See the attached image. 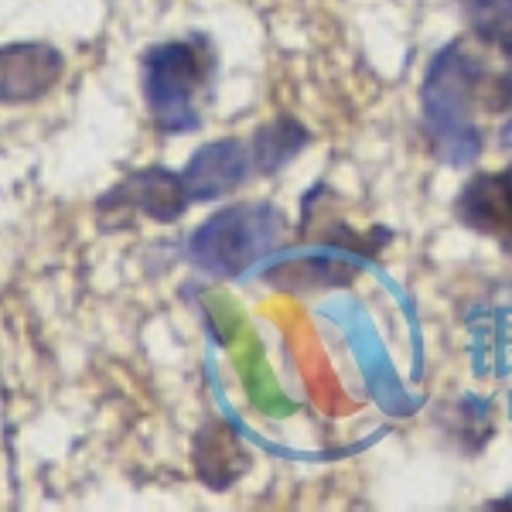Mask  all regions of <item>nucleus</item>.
Returning a JSON list of instances; mask_svg holds the SVG:
<instances>
[{
  "label": "nucleus",
  "mask_w": 512,
  "mask_h": 512,
  "mask_svg": "<svg viewBox=\"0 0 512 512\" xmlns=\"http://www.w3.org/2000/svg\"><path fill=\"white\" fill-rule=\"evenodd\" d=\"M489 93L485 62L468 48V41H451L434 55L420 89V113L431 151L451 168H468L478 161L485 134L478 127V103Z\"/></svg>",
  "instance_id": "1"
},
{
  "label": "nucleus",
  "mask_w": 512,
  "mask_h": 512,
  "mask_svg": "<svg viewBox=\"0 0 512 512\" xmlns=\"http://www.w3.org/2000/svg\"><path fill=\"white\" fill-rule=\"evenodd\" d=\"M216 82V52L205 35L158 41L140 55V89L151 123L168 137L202 127V99Z\"/></svg>",
  "instance_id": "2"
},
{
  "label": "nucleus",
  "mask_w": 512,
  "mask_h": 512,
  "mask_svg": "<svg viewBox=\"0 0 512 512\" xmlns=\"http://www.w3.org/2000/svg\"><path fill=\"white\" fill-rule=\"evenodd\" d=\"M287 236V216L274 202H236L212 212L202 226L188 236L185 260L205 277L236 280L274 253Z\"/></svg>",
  "instance_id": "3"
},
{
  "label": "nucleus",
  "mask_w": 512,
  "mask_h": 512,
  "mask_svg": "<svg viewBox=\"0 0 512 512\" xmlns=\"http://www.w3.org/2000/svg\"><path fill=\"white\" fill-rule=\"evenodd\" d=\"M65 55L48 41L0 45V106H31L45 99L65 76Z\"/></svg>",
  "instance_id": "4"
},
{
  "label": "nucleus",
  "mask_w": 512,
  "mask_h": 512,
  "mask_svg": "<svg viewBox=\"0 0 512 512\" xmlns=\"http://www.w3.org/2000/svg\"><path fill=\"white\" fill-rule=\"evenodd\" d=\"M192 198L185 192V181L178 171L168 168H140L123 175L106 195H99L103 212H140L154 222H178Z\"/></svg>",
  "instance_id": "5"
},
{
  "label": "nucleus",
  "mask_w": 512,
  "mask_h": 512,
  "mask_svg": "<svg viewBox=\"0 0 512 512\" xmlns=\"http://www.w3.org/2000/svg\"><path fill=\"white\" fill-rule=\"evenodd\" d=\"M250 168V147L236 137H222L198 147L178 175L185 181V192L192 202H212V198L233 195L250 178Z\"/></svg>",
  "instance_id": "6"
},
{
  "label": "nucleus",
  "mask_w": 512,
  "mask_h": 512,
  "mask_svg": "<svg viewBox=\"0 0 512 512\" xmlns=\"http://www.w3.org/2000/svg\"><path fill=\"white\" fill-rule=\"evenodd\" d=\"M454 212L468 229L512 246V164L495 175H475L461 188Z\"/></svg>",
  "instance_id": "7"
},
{
  "label": "nucleus",
  "mask_w": 512,
  "mask_h": 512,
  "mask_svg": "<svg viewBox=\"0 0 512 512\" xmlns=\"http://www.w3.org/2000/svg\"><path fill=\"white\" fill-rule=\"evenodd\" d=\"M195 472L202 478L209 489H229V485L236 482V478L246 475V465H250V458H246V451L239 448V437L229 431L226 424H219V420H212V424H205L202 431L195 434Z\"/></svg>",
  "instance_id": "8"
},
{
  "label": "nucleus",
  "mask_w": 512,
  "mask_h": 512,
  "mask_svg": "<svg viewBox=\"0 0 512 512\" xmlns=\"http://www.w3.org/2000/svg\"><path fill=\"white\" fill-rule=\"evenodd\" d=\"M308 144H311V134L304 130V123H297L294 117H274L253 134V144H250L253 171L267 178L280 175Z\"/></svg>",
  "instance_id": "9"
},
{
  "label": "nucleus",
  "mask_w": 512,
  "mask_h": 512,
  "mask_svg": "<svg viewBox=\"0 0 512 512\" xmlns=\"http://www.w3.org/2000/svg\"><path fill=\"white\" fill-rule=\"evenodd\" d=\"M468 31L512 62V0H458Z\"/></svg>",
  "instance_id": "10"
},
{
  "label": "nucleus",
  "mask_w": 512,
  "mask_h": 512,
  "mask_svg": "<svg viewBox=\"0 0 512 512\" xmlns=\"http://www.w3.org/2000/svg\"><path fill=\"white\" fill-rule=\"evenodd\" d=\"M502 147H512V120L502 127Z\"/></svg>",
  "instance_id": "11"
},
{
  "label": "nucleus",
  "mask_w": 512,
  "mask_h": 512,
  "mask_svg": "<svg viewBox=\"0 0 512 512\" xmlns=\"http://www.w3.org/2000/svg\"><path fill=\"white\" fill-rule=\"evenodd\" d=\"M495 509H512V495H509L506 502H495Z\"/></svg>",
  "instance_id": "12"
}]
</instances>
